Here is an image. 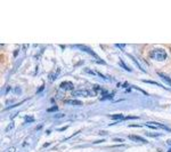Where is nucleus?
<instances>
[{
    "instance_id": "4",
    "label": "nucleus",
    "mask_w": 171,
    "mask_h": 152,
    "mask_svg": "<svg viewBox=\"0 0 171 152\" xmlns=\"http://www.w3.org/2000/svg\"><path fill=\"white\" fill-rule=\"evenodd\" d=\"M78 47H79L80 49H82V50H84V52H87V53H89V54H90L91 56L96 57V58H97V59L99 61V57L97 56V54H96V53H94V52H93V50H91L90 48H88V47H84V46H82V45H79Z\"/></svg>"
},
{
    "instance_id": "11",
    "label": "nucleus",
    "mask_w": 171,
    "mask_h": 152,
    "mask_svg": "<svg viewBox=\"0 0 171 152\" xmlns=\"http://www.w3.org/2000/svg\"><path fill=\"white\" fill-rule=\"evenodd\" d=\"M143 82H146V84H152V85H155V86H160V87L164 88L162 85H160V84H157V82H155V81H147V80H143Z\"/></svg>"
},
{
    "instance_id": "13",
    "label": "nucleus",
    "mask_w": 171,
    "mask_h": 152,
    "mask_svg": "<svg viewBox=\"0 0 171 152\" xmlns=\"http://www.w3.org/2000/svg\"><path fill=\"white\" fill-rule=\"evenodd\" d=\"M34 121V118L31 117V115H26L25 117V122H33Z\"/></svg>"
},
{
    "instance_id": "15",
    "label": "nucleus",
    "mask_w": 171,
    "mask_h": 152,
    "mask_svg": "<svg viewBox=\"0 0 171 152\" xmlns=\"http://www.w3.org/2000/svg\"><path fill=\"white\" fill-rule=\"evenodd\" d=\"M96 75H98L99 77H102V78H103V79H105V80H109V79H110L109 77H106V76H104V75H102V73H99L98 71H96Z\"/></svg>"
},
{
    "instance_id": "2",
    "label": "nucleus",
    "mask_w": 171,
    "mask_h": 152,
    "mask_svg": "<svg viewBox=\"0 0 171 152\" xmlns=\"http://www.w3.org/2000/svg\"><path fill=\"white\" fill-rule=\"evenodd\" d=\"M145 125H146V126H148V127L155 128V129L162 128V129H166V131H171L170 128H168L167 126H164V125H162V124H159V122H151V121H148V122H146Z\"/></svg>"
},
{
    "instance_id": "8",
    "label": "nucleus",
    "mask_w": 171,
    "mask_h": 152,
    "mask_svg": "<svg viewBox=\"0 0 171 152\" xmlns=\"http://www.w3.org/2000/svg\"><path fill=\"white\" fill-rule=\"evenodd\" d=\"M159 76L161 77V78H162V79H163V80H164L167 84H169V85L171 86V79L169 78V77L166 76V75H164V73H162V72H159Z\"/></svg>"
},
{
    "instance_id": "18",
    "label": "nucleus",
    "mask_w": 171,
    "mask_h": 152,
    "mask_svg": "<svg viewBox=\"0 0 171 152\" xmlns=\"http://www.w3.org/2000/svg\"><path fill=\"white\" fill-rule=\"evenodd\" d=\"M115 46H117V47H119V48H121V49H123V48L126 47V45H124V44H123V45H122V44H116Z\"/></svg>"
},
{
    "instance_id": "12",
    "label": "nucleus",
    "mask_w": 171,
    "mask_h": 152,
    "mask_svg": "<svg viewBox=\"0 0 171 152\" xmlns=\"http://www.w3.org/2000/svg\"><path fill=\"white\" fill-rule=\"evenodd\" d=\"M120 65H121V66H122V68H123V69H126V70H127V71H131V69H130V68H129V66H127V65H126V63H124V62H122V61H120Z\"/></svg>"
},
{
    "instance_id": "9",
    "label": "nucleus",
    "mask_w": 171,
    "mask_h": 152,
    "mask_svg": "<svg viewBox=\"0 0 171 152\" xmlns=\"http://www.w3.org/2000/svg\"><path fill=\"white\" fill-rule=\"evenodd\" d=\"M111 118L114 119V120H124V118H123V114L119 113V114H112L111 115Z\"/></svg>"
},
{
    "instance_id": "14",
    "label": "nucleus",
    "mask_w": 171,
    "mask_h": 152,
    "mask_svg": "<svg viewBox=\"0 0 171 152\" xmlns=\"http://www.w3.org/2000/svg\"><path fill=\"white\" fill-rule=\"evenodd\" d=\"M14 128V122H10L8 126H7V128H6V131L5 132H9V131H12Z\"/></svg>"
},
{
    "instance_id": "21",
    "label": "nucleus",
    "mask_w": 171,
    "mask_h": 152,
    "mask_svg": "<svg viewBox=\"0 0 171 152\" xmlns=\"http://www.w3.org/2000/svg\"><path fill=\"white\" fill-rule=\"evenodd\" d=\"M167 144H168L169 146H171V140H168V141H167Z\"/></svg>"
},
{
    "instance_id": "3",
    "label": "nucleus",
    "mask_w": 171,
    "mask_h": 152,
    "mask_svg": "<svg viewBox=\"0 0 171 152\" xmlns=\"http://www.w3.org/2000/svg\"><path fill=\"white\" fill-rule=\"evenodd\" d=\"M59 88H60V89H63V91L69 92V91H73L74 85H73L72 82H70V81H64V82H62V84H60Z\"/></svg>"
},
{
    "instance_id": "6",
    "label": "nucleus",
    "mask_w": 171,
    "mask_h": 152,
    "mask_svg": "<svg viewBox=\"0 0 171 152\" xmlns=\"http://www.w3.org/2000/svg\"><path fill=\"white\" fill-rule=\"evenodd\" d=\"M65 104H71V105H81L82 102L81 101H78V99H66L64 101Z\"/></svg>"
},
{
    "instance_id": "17",
    "label": "nucleus",
    "mask_w": 171,
    "mask_h": 152,
    "mask_svg": "<svg viewBox=\"0 0 171 152\" xmlns=\"http://www.w3.org/2000/svg\"><path fill=\"white\" fill-rule=\"evenodd\" d=\"M84 72H88V73H90V75H93V76H95V75H96V72L91 71L90 69H84Z\"/></svg>"
},
{
    "instance_id": "10",
    "label": "nucleus",
    "mask_w": 171,
    "mask_h": 152,
    "mask_svg": "<svg viewBox=\"0 0 171 152\" xmlns=\"http://www.w3.org/2000/svg\"><path fill=\"white\" fill-rule=\"evenodd\" d=\"M57 75H58V73H55V72H53V73H50V75L48 76V79H49L50 81H54V80L56 79Z\"/></svg>"
},
{
    "instance_id": "1",
    "label": "nucleus",
    "mask_w": 171,
    "mask_h": 152,
    "mask_svg": "<svg viewBox=\"0 0 171 152\" xmlns=\"http://www.w3.org/2000/svg\"><path fill=\"white\" fill-rule=\"evenodd\" d=\"M150 56L154 58V59H156V61H164L166 58H167V52L164 50V49H162V48H155V49H153L152 52H151V55Z\"/></svg>"
},
{
    "instance_id": "7",
    "label": "nucleus",
    "mask_w": 171,
    "mask_h": 152,
    "mask_svg": "<svg viewBox=\"0 0 171 152\" xmlns=\"http://www.w3.org/2000/svg\"><path fill=\"white\" fill-rule=\"evenodd\" d=\"M72 95H74V96H89V95H91L90 93H88V91H80V92H73L72 93Z\"/></svg>"
},
{
    "instance_id": "16",
    "label": "nucleus",
    "mask_w": 171,
    "mask_h": 152,
    "mask_svg": "<svg viewBox=\"0 0 171 152\" xmlns=\"http://www.w3.org/2000/svg\"><path fill=\"white\" fill-rule=\"evenodd\" d=\"M48 112H55V111H57V106H53V108H49L48 110H47Z\"/></svg>"
},
{
    "instance_id": "20",
    "label": "nucleus",
    "mask_w": 171,
    "mask_h": 152,
    "mask_svg": "<svg viewBox=\"0 0 171 152\" xmlns=\"http://www.w3.org/2000/svg\"><path fill=\"white\" fill-rule=\"evenodd\" d=\"M7 152H15V148L13 146V148H10V149H8V151Z\"/></svg>"
},
{
    "instance_id": "5",
    "label": "nucleus",
    "mask_w": 171,
    "mask_h": 152,
    "mask_svg": "<svg viewBox=\"0 0 171 152\" xmlns=\"http://www.w3.org/2000/svg\"><path fill=\"white\" fill-rule=\"evenodd\" d=\"M129 138H130L131 141H135V142H139V143H147V141H146V140H144V138H141V137H139V136H136V135H130V136H129Z\"/></svg>"
},
{
    "instance_id": "19",
    "label": "nucleus",
    "mask_w": 171,
    "mask_h": 152,
    "mask_svg": "<svg viewBox=\"0 0 171 152\" xmlns=\"http://www.w3.org/2000/svg\"><path fill=\"white\" fill-rule=\"evenodd\" d=\"M147 136H154V137H157L159 136V134H151V133H146Z\"/></svg>"
}]
</instances>
